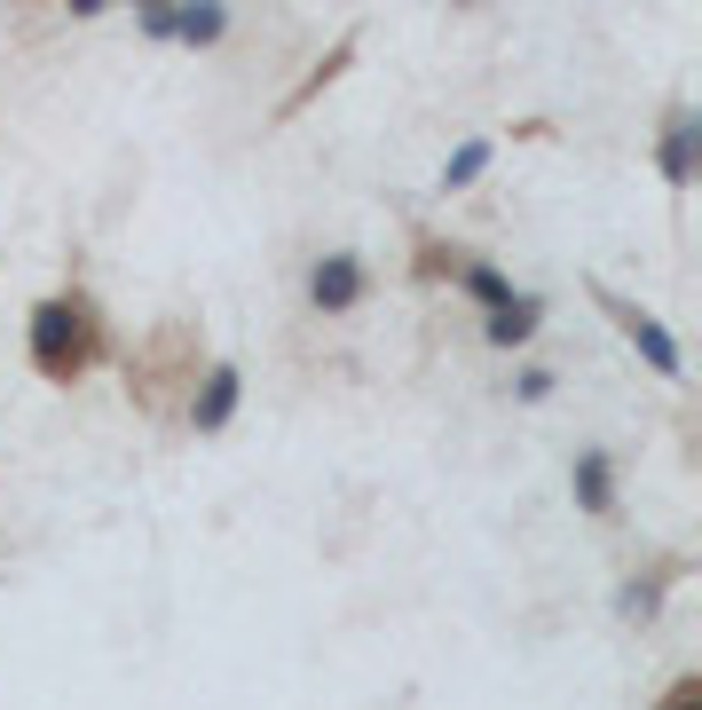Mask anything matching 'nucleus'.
<instances>
[{
  "label": "nucleus",
  "instance_id": "nucleus-7",
  "mask_svg": "<svg viewBox=\"0 0 702 710\" xmlns=\"http://www.w3.org/2000/svg\"><path fill=\"white\" fill-rule=\"evenodd\" d=\"M576 482H584V497H592V505H607V466H600V458H584V474H576Z\"/></svg>",
  "mask_w": 702,
  "mask_h": 710
},
{
  "label": "nucleus",
  "instance_id": "nucleus-1",
  "mask_svg": "<svg viewBox=\"0 0 702 710\" xmlns=\"http://www.w3.org/2000/svg\"><path fill=\"white\" fill-rule=\"evenodd\" d=\"M142 32H158V40H214L221 32V9H142Z\"/></svg>",
  "mask_w": 702,
  "mask_h": 710
},
{
  "label": "nucleus",
  "instance_id": "nucleus-4",
  "mask_svg": "<svg viewBox=\"0 0 702 710\" xmlns=\"http://www.w3.org/2000/svg\"><path fill=\"white\" fill-rule=\"evenodd\" d=\"M229 403H237V372H214V379H206V403H198V426H221Z\"/></svg>",
  "mask_w": 702,
  "mask_h": 710
},
{
  "label": "nucleus",
  "instance_id": "nucleus-2",
  "mask_svg": "<svg viewBox=\"0 0 702 710\" xmlns=\"http://www.w3.org/2000/svg\"><path fill=\"white\" fill-rule=\"evenodd\" d=\"M364 293V277H356V260H332V269H316V300L324 308H347V300H356Z\"/></svg>",
  "mask_w": 702,
  "mask_h": 710
},
{
  "label": "nucleus",
  "instance_id": "nucleus-5",
  "mask_svg": "<svg viewBox=\"0 0 702 710\" xmlns=\"http://www.w3.org/2000/svg\"><path fill=\"white\" fill-rule=\"evenodd\" d=\"M632 339H640V347H647V364H655V372H679V347H671V339H663V332H655V324H647V316H640V324H632Z\"/></svg>",
  "mask_w": 702,
  "mask_h": 710
},
{
  "label": "nucleus",
  "instance_id": "nucleus-8",
  "mask_svg": "<svg viewBox=\"0 0 702 710\" xmlns=\"http://www.w3.org/2000/svg\"><path fill=\"white\" fill-rule=\"evenodd\" d=\"M466 285H474V293H482V300H497V308H505V277H497V269H474V277H466Z\"/></svg>",
  "mask_w": 702,
  "mask_h": 710
},
{
  "label": "nucleus",
  "instance_id": "nucleus-6",
  "mask_svg": "<svg viewBox=\"0 0 702 710\" xmlns=\"http://www.w3.org/2000/svg\"><path fill=\"white\" fill-rule=\"evenodd\" d=\"M490 166V142H466L458 158H451V183H474V174Z\"/></svg>",
  "mask_w": 702,
  "mask_h": 710
},
{
  "label": "nucleus",
  "instance_id": "nucleus-3",
  "mask_svg": "<svg viewBox=\"0 0 702 710\" xmlns=\"http://www.w3.org/2000/svg\"><path fill=\"white\" fill-rule=\"evenodd\" d=\"M537 332V300H505L497 316H490V339L497 347H513V339H530Z\"/></svg>",
  "mask_w": 702,
  "mask_h": 710
}]
</instances>
